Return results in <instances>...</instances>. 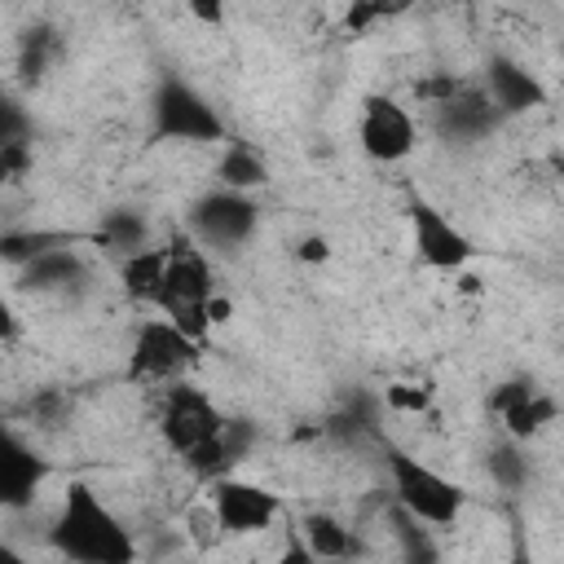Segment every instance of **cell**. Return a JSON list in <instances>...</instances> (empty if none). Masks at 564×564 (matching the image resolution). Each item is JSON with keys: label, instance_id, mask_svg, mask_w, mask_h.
Returning a JSON list of instances; mask_svg holds the SVG:
<instances>
[{"label": "cell", "instance_id": "1", "mask_svg": "<svg viewBox=\"0 0 564 564\" xmlns=\"http://www.w3.org/2000/svg\"><path fill=\"white\" fill-rule=\"evenodd\" d=\"M48 546L66 564H137V538L119 511L88 485L70 480L48 524Z\"/></svg>", "mask_w": 564, "mask_h": 564}, {"label": "cell", "instance_id": "2", "mask_svg": "<svg viewBox=\"0 0 564 564\" xmlns=\"http://www.w3.org/2000/svg\"><path fill=\"white\" fill-rule=\"evenodd\" d=\"M229 123L212 106V97L176 70L154 79L145 106V145H225Z\"/></svg>", "mask_w": 564, "mask_h": 564}, {"label": "cell", "instance_id": "3", "mask_svg": "<svg viewBox=\"0 0 564 564\" xmlns=\"http://www.w3.org/2000/svg\"><path fill=\"white\" fill-rule=\"evenodd\" d=\"M379 449H383V467H388L401 516L423 529H454L467 507V489L388 436H379Z\"/></svg>", "mask_w": 564, "mask_h": 564}, {"label": "cell", "instance_id": "4", "mask_svg": "<svg viewBox=\"0 0 564 564\" xmlns=\"http://www.w3.org/2000/svg\"><path fill=\"white\" fill-rule=\"evenodd\" d=\"M212 300H216V278H212L207 251H198L185 234H176L167 242V264H163V282H159V295H154V313L167 317L189 339L207 344V335H212V317H207Z\"/></svg>", "mask_w": 564, "mask_h": 564}, {"label": "cell", "instance_id": "5", "mask_svg": "<svg viewBox=\"0 0 564 564\" xmlns=\"http://www.w3.org/2000/svg\"><path fill=\"white\" fill-rule=\"evenodd\" d=\"M207 344L189 339L185 330H176L167 317H141V326L132 330L128 344V361H123V379L137 388H167L194 375V366L203 361Z\"/></svg>", "mask_w": 564, "mask_h": 564}, {"label": "cell", "instance_id": "6", "mask_svg": "<svg viewBox=\"0 0 564 564\" xmlns=\"http://www.w3.org/2000/svg\"><path fill=\"white\" fill-rule=\"evenodd\" d=\"M260 203L251 194H229V189H203L189 212H185V238L198 247V251H212V256H238L242 247L256 242L260 234Z\"/></svg>", "mask_w": 564, "mask_h": 564}, {"label": "cell", "instance_id": "7", "mask_svg": "<svg viewBox=\"0 0 564 564\" xmlns=\"http://www.w3.org/2000/svg\"><path fill=\"white\" fill-rule=\"evenodd\" d=\"M405 225H410V251H414V264L419 269H432V273H467L480 260V247L471 242V234L458 229L419 189L405 194Z\"/></svg>", "mask_w": 564, "mask_h": 564}, {"label": "cell", "instance_id": "8", "mask_svg": "<svg viewBox=\"0 0 564 564\" xmlns=\"http://www.w3.org/2000/svg\"><path fill=\"white\" fill-rule=\"evenodd\" d=\"M225 419H229V414H225L203 388H194L189 379L167 383L163 397H159V410H154L159 441H163L167 454H176L181 463H189L198 449H207V445L220 436Z\"/></svg>", "mask_w": 564, "mask_h": 564}, {"label": "cell", "instance_id": "9", "mask_svg": "<svg viewBox=\"0 0 564 564\" xmlns=\"http://www.w3.org/2000/svg\"><path fill=\"white\" fill-rule=\"evenodd\" d=\"M419 93L432 106L436 137H445L454 145H480L485 137H494L507 123L489 106V97L480 93L476 79H432V84H419Z\"/></svg>", "mask_w": 564, "mask_h": 564}, {"label": "cell", "instance_id": "10", "mask_svg": "<svg viewBox=\"0 0 564 564\" xmlns=\"http://www.w3.org/2000/svg\"><path fill=\"white\" fill-rule=\"evenodd\" d=\"M207 507H212V524L225 538L264 533L286 516L282 494H273V489H264V485H256L247 476H234V471L207 485Z\"/></svg>", "mask_w": 564, "mask_h": 564}, {"label": "cell", "instance_id": "11", "mask_svg": "<svg viewBox=\"0 0 564 564\" xmlns=\"http://www.w3.org/2000/svg\"><path fill=\"white\" fill-rule=\"evenodd\" d=\"M357 145L370 163L397 167L419 150V119L388 93H366L357 110Z\"/></svg>", "mask_w": 564, "mask_h": 564}, {"label": "cell", "instance_id": "12", "mask_svg": "<svg viewBox=\"0 0 564 564\" xmlns=\"http://www.w3.org/2000/svg\"><path fill=\"white\" fill-rule=\"evenodd\" d=\"M485 410L498 419L502 436L516 441V445L538 441V436L560 419V401H555L546 388H538V379H529V375L502 379V383L485 397Z\"/></svg>", "mask_w": 564, "mask_h": 564}, {"label": "cell", "instance_id": "13", "mask_svg": "<svg viewBox=\"0 0 564 564\" xmlns=\"http://www.w3.org/2000/svg\"><path fill=\"white\" fill-rule=\"evenodd\" d=\"M48 476H53L48 454L35 449L18 427L0 419V511H13V516L31 511Z\"/></svg>", "mask_w": 564, "mask_h": 564}, {"label": "cell", "instance_id": "14", "mask_svg": "<svg viewBox=\"0 0 564 564\" xmlns=\"http://www.w3.org/2000/svg\"><path fill=\"white\" fill-rule=\"evenodd\" d=\"M476 84H480V93L489 97V106H494L502 119L529 115V110H538V106L551 101L546 84H542L524 62H516L511 53H489Z\"/></svg>", "mask_w": 564, "mask_h": 564}, {"label": "cell", "instance_id": "15", "mask_svg": "<svg viewBox=\"0 0 564 564\" xmlns=\"http://www.w3.org/2000/svg\"><path fill=\"white\" fill-rule=\"evenodd\" d=\"M88 278H93L88 260L75 247H57V251H44L40 260H31L26 269H18V291H31V295H70Z\"/></svg>", "mask_w": 564, "mask_h": 564}, {"label": "cell", "instance_id": "16", "mask_svg": "<svg viewBox=\"0 0 564 564\" xmlns=\"http://www.w3.org/2000/svg\"><path fill=\"white\" fill-rule=\"evenodd\" d=\"M295 524V533L304 538V546L317 555V560H326V564H339V560H352V555H361V538H357V529L348 524V520H339L335 511H326V507H308L300 520H291Z\"/></svg>", "mask_w": 564, "mask_h": 564}, {"label": "cell", "instance_id": "17", "mask_svg": "<svg viewBox=\"0 0 564 564\" xmlns=\"http://www.w3.org/2000/svg\"><path fill=\"white\" fill-rule=\"evenodd\" d=\"M273 181V172H269V159L251 145V141H242V137H229L225 145H220V154H216V189H229V194H260L264 185Z\"/></svg>", "mask_w": 564, "mask_h": 564}, {"label": "cell", "instance_id": "18", "mask_svg": "<svg viewBox=\"0 0 564 564\" xmlns=\"http://www.w3.org/2000/svg\"><path fill=\"white\" fill-rule=\"evenodd\" d=\"M88 242L106 247L115 260H123L132 251H145L150 247V216L141 207H106L97 216V225L88 229Z\"/></svg>", "mask_w": 564, "mask_h": 564}, {"label": "cell", "instance_id": "19", "mask_svg": "<svg viewBox=\"0 0 564 564\" xmlns=\"http://www.w3.org/2000/svg\"><path fill=\"white\" fill-rule=\"evenodd\" d=\"M163 264H167V242H150L145 251H132L123 260H115L119 269V286L132 304L141 308H154V295H159V282H163Z\"/></svg>", "mask_w": 564, "mask_h": 564}, {"label": "cell", "instance_id": "20", "mask_svg": "<svg viewBox=\"0 0 564 564\" xmlns=\"http://www.w3.org/2000/svg\"><path fill=\"white\" fill-rule=\"evenodd\" d=\"M75 242H88V234H66V229H4V234H0V264L26 269V264L40 260L44 251L75 247Z\"/></svg>", "mask_w": 564, "mask_h": 564}, {"label": "cell", "instance_id": "21", "mask_svg": "<svg viewBox=\"0 0 564 564\" xmlns=\"http://www.w3.org/2000/svg\"><path fill=\"white\" fill-rule=\"evenodd\" d=\"M57 57H62V35H57V26L35 22V26L22 31V40H18V70H22L26 84H31V79H44V75L57 66Z\"/></svg>", "mask_w": 564, "mask_h": 564}, {"label": "cell", "instance_id": "22", "mask_svg": "<svg viewBox=\"0 0 564 564\" xmlns=\"http://www.w3.org/2000/svg\"><path fill=\"white\" fill-rule=\"evenodd\" d=\"M0 145H35V115L0 79Z\"/></svg>", "mask_w": 564, "mask_h": 564}, {"label": "cell", "instance_id": "23", "mask_svg": "<svg viewBox=\"0 0 564 564\" xmlns=\"http://www.w3.org/2000/svg\"><path fill=\"white\" fill-rule=\"evenodd\" d=\"M524 449H529V445H516V441H507V436H502V445L489 449L485 467H489V476H494L502 489H524V480H529V454H524Z\"/></svg>", "mask_w": 564, "mask_h": 564}, {"label": "cell", "instance_id": "24", "mask_svg": "<svg viewBox=\"0 0 564 564\" xmlns=\"http://www.w3.org/2000/svg\"><path fill=\"white\" fill-rule=\"evenodd\" d=\"M383 405L392 414H427L436 405V392L427 383H388L383 388Z\"/></svg>", "mask_w": 564, "mask_h": 564}, {"label": "cell", "instance_id": "25", "mask_svg": "<svg viewBox=\"0 0 564 564\" xmlns=\"http://www.w3.org/2000/svg\"><path fill=\"white\" fill-rule=\"evenodd\" d=\"M35 167V145H0V189L22 185Z\"/></svg>", "mask_w": 564, "mask_h": 564}, {"label": "cell", "instance_id": "26", "mask_svg": "<svg viewBox=\"0 0 564 564\" xmlns=\"http://www.w3.org/2000/svg\"><path fill=\"white\" fill-rule=\"evenodd\" d=\"M273 564H326V560H317V555L304 546V538L295 533L291 516H282V551L273 555Z\"/></svg>", "mask_w": 564, "mask_h": 564}, {"label": "cell", "instance_id": "27", "mask_svg": "<svg viewBox=\"0 0 564 564\" xmlns=\"http://www.w3.org/2000/svg\"><path fill=\"white\" fill-rule=\"evenodd\" d=\"M397 9H388V4H352L348 13H344V31L348 35H366L375 22H383V18H392Z\"/></svg>", "mask_w": 564, "mask_h": 564}, {"label": "cell", "instance_id": "28", "mask_svg": "<svg viewBox=\"0 0 564 564\" xmlns=\"http://www.w3.org/2000/svg\"><path fill=\"white\" fill-rule=\"evenodd\" d=\"M405 551H410V564H441L423 538V524H414V520H405Z\"/></svg>", "mask_w": 564, "mask_h": 564}, {"label": "cell", "instance_id": "29", "mask_svg": "<svg viewBox=\"0 0 564 564\" xmlns=\"http://www.w3.org/2000/svg\"><path fill=\"white\" fill-rule=\"evenodd\" d=\"M18 339H22V317H18L13 300L0 291V348H9V344H18Z\"/></svg>", "mask_w": 564, "mask_h": 564}, {"label": "cell", "instance_id": "30", "mask_svg": "<svg viewBox=\"0 0 564 564\" xmlns=\"http://www.w3.org/2000/svg\"><path fill=\"white\" fill-rule=\"evenodd\" d=\"M295 256H300V260H308V264H313V260L322 264V260H330V242H326L322 234H308V238H300Z\"/></svg>", "mask_w": 564, "mask_h": 564}, {"label": "cell", "instance_id": "31", "mask_svg": "<svg viewBox=\"0 0 564 564\" xmlns=\"http://www.w3.org/2000/svg\"><path fill=\"white\" fill-rule=\"evenodd\" d=\"M507 564H533V555H529V542H524V529L516 524V533H511V555H507Z\"/></svg>", "mask_w": 564, "mask_h": 564}, {"label": "cell", "instance_id": "32", "mask_svg": "<svg viewBox=\"0 0 564 564\" xmlns=\"http://www.w3.org/2000/svg\"><path fill=\"white\" fill-rule=\"evenodd\" d=\"M0 564H35V560H31L22 546H13V542L0 533Z\"/></svg>", "mask_w": 564, "mask_h": 564}, {"label": "cell", "instance_id": "33", "mask_svg": "<svg viewBox=\"0 0 564 564\" xmlns=\"http://www.w3.org/2000/svg\"><path fill=\"white\" fill-rule=\"evenodd\" d=\"M189 13H194V18H203V22H220V18H225V13L216 9V4H212V9H207V4H194Z\"/></svg>", "mask_w": 564, "mask_h": 564}]
</instances>
